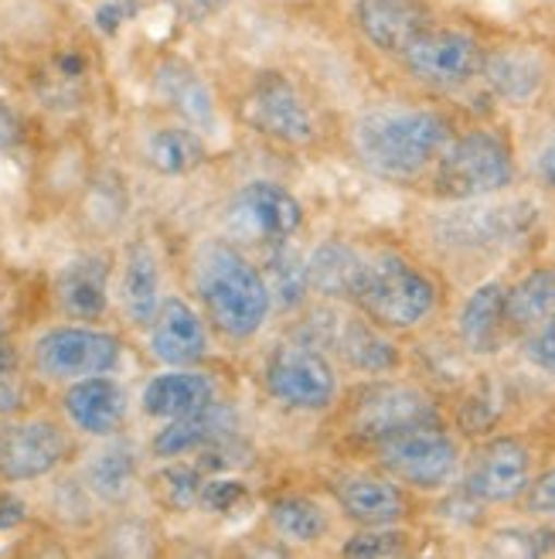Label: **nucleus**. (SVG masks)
Listing matches in <instances>:
<instances>
[{
  "instance_id": "1",
  "label": "nucleus",
  "mask_w": 555,
  "mask_h": 559,
  "mask_svg": "<svg viewBox=\"0 0 555 559\" xmlns=\"http://www.w3.org/2000/svg\"><path fill=\"white\" fill-rule=\"evenodd\" d=\"M450 140V123L436 109L382 106L354 123V151L372 175L409 181L439 157Z\"/></svg>"
},
{
  "instance_id": "2",
  "label": "nucleus",
  "mask_w": 555,
  "mask_h": 559,
  "mask_svg": "<svg viewBox=\"0 0 555 559\" xmlns=\"http://www.w3.org/2000/svg\"><path fill=\"white\" fill-rule=\"evenodd\" d=\"M194 290H198L208 321L226 338H253L269 314V290L263 273L249 263L232 242H205L194 260Z\"/></svg>"
},
{
  "instance_id": "3",
  "label": "nucleus",
  "mask_w": 555,
  "mask_h": 559,
  "mask_svg": "<svg viewBox=\"0 0 555 559\" xmlns=\"http://www.w3.org/2000/svg\"><path fill=\"white\" fill-rule=\"evenodd\" d=\"M354 304L362 307L369 321H375L385 331H412L433 318L439 290L433 276L412 266L406 257L378 253L375 260H369Z\"/></svg>"
},
{
  "instance_id": "4",
  "label": "nucleus",
  "mask_w": 555,
  "mask_h": 559,
  "mask_svg": "<svg viewBox=\"0 0 555 559\" xmlns=\"http://www.w3.org/2000/svg\"><path fill=\"white\" fill-rule=\"evenodd\" d=\"M515 181V160L508 144L491 130H470L436 157L433 194L443 202H474L502 194Z\"/></svg>"
},
{
  "instance_id": "5",
  "label": "nucleus",
  "mask_w": 555,
  "mask_h": 559,
  "mask_svg": "<svg viewBox=\"0 0 555 559\" xmlns=\"http://www.w3.org/2000/svg\"><path fill=\"white\" fill-rule=\"evenodd\" d=\"M348 427L354 437L382 443L396 433L443 427L436 400L412 382H372L351 396Z\"/></svg>"
},
{
  "instance_id": "6",
  "label": "nucleus",
  "mask_w": 555,
  "mask_h": 559,
  "mask_svg": "<svg viewBox=\"0 0 555 559\" xmlns=\"http://www.w3.org/2000/svg\"><path fill=\"white\" fill-rule=\"evenodd\" d=\"M378 464L415 491L447 488L460 471V443L443 427L406 430L378 443Z\"/></svg>"
},
{
  "instance_id": "7",
  "label": "nucleus",
  "mask_w": 555,
  "mask_h": 559,
  "mask_svg": "<svg viewBox=\"0 0 555 559\" xmlns=\"http://www.w3.org/2000/svg\"><path fill=\"white\" fill-rule=\"evenodd\" d=\"M539 226V205L532 202H484L474 199L436 218V239L454 249H497L521 242Z\"/></svg>"
},
{
  "instance_id": "8",
  "label": "nucleus",
  "mask_w": 555,
  "mask_h": 559,
  "mask_svg": "<svg viewBox=\"0 0 555 559\" xmlns=\"http://www.w3.org/2000/svg\"><path fill=\"white\" fill-rule=\"evenodd\" d=\"M303 226V205L276 181H249L226 205V233L232 242L273 246Z\"/></svg>"
},
{
  "instance_id": "9",
  "label": "nucleus",
  "mask_w": 555,
  "mask_h": 559,
  "mask_svg": "<svg viewBox=\"0 0 555 559\" xmlns=\"http://www.w3.org/2000/svg\"><path fill=\"white\" fill-rule=\"evenodd\" d=\"M266 389L290 409H327L338 396V376L321 348L290 342L266 358Z\"/></svg>"
},
{
  "instance_id": "10",
  "label": "nucleus",
  "mask_w": 555,
  "mask_h": 559,
  "mask_svg": "<svg viewBox=\"0 0 555 559\" xmlns=\"http://www.w3.org/2000/svg\"><path fill=\"white\" fill-rule=\"evenodd\" d=\"M120 338L93 328H55L35 345V366L41 376L75 382L89 376H106L120 366Z\"/></svg>"
},
{
  "instance_id": "11",
  "label": "nucleus",
  "mask_w": 555,
  "mask_h": 559,
  "mask_svg": "<svg viewBox=\"0 0 555 559\" xmlns=\"http://www.w3.org/2000/svg\"><path fill=\"white\" fill-rule=\"evenodd\" d=\"M402 62L415 82L433 90H460L481 72L484 51L478 38L467 32H426L415 38L406 51Z\"/></svg>"
},
{
  "instance_id": "12",
  "label": "nucleus",
  "mask_w": 555,
  "mask_h": 559,
  "mask_svg": "<svg viewBox=\"0 0 555 559\" xmlns=\"http://www.w3.org/2000/svg\"><path fill=\"white\" fill-rule=\"evenodd\" d=\"M532 481V454L518 437H494L470 457L463 491L481 506H505L524 495Z\"/></svg>"
},
{
  "instance_id": "13",
  "label": "nucleus",
  "mask_w": 555,
  "mask_h": 559,
  "mask_svg": "<svg viewBox=\"0 0 555 559\" xmlns=\"http://www.w3.org/2000/svg\"><path fill=\"white\" fill-rule=\"evenodd\" d=\"M245 114L260 133L283 140V144H311L317 133L307 103H303L293 82L283 79L280 72H266L256 79V86L245 103Z\"/></svg>"
},
{
  "instance_id": "14",
  "label": "nucleus",
  "mask_w": 555,
  "mask_h": 559,
  "mask_svg": "<svg viewBox=\"0 0 555 559\" xmlns=\"http://www.w3.org/2000/svg\"><path fill=\"white\" fill-rule=\"evenodd\" d=\"M65 454H69V440L48 419L0 427V478L4 481L45 478V474H51L65 461Z\"/></svg>"
},
{
  "instance_id": "15",
  "label": "nucleus",
  "mask_w": 555,
  "mask_h": 559,
  "mask_svg": "<svg viewBox=\"0 0 555 559\" xmlns=\"http://www.w3.org/2000/svg\"><path fill=\"white\" fill-rule=\"evenodd\" d=\"M150 352L164 361V366L188 369L194 361H202L208 352V334L205 321L188 300H164L160 311L150 324Z\"/></svg>"
},
{
  "instance_id": "16",
  "label": "nucleus",
  "mask_w": 555,
  "mask_h": 559,
  "mask_svg": "<svg viewBox=\"0 0 555 559\" xmlns=\"http://www.w3.org/2000/svg\"><path fill=\"white\" fill-rule=\"evenodd\" d=\"M126 389L109 376L75 379L65 393V413L72 424L89 437H113L126 424Z\"/></svg>"
},
{
  "instance_id": "17",
  "label": "nucleus",
  "mask_w": 555,
  "mask_h": 559,
  "mask_svg": "<svg viewBox=\"0 0 555 559\" xmlns=\"http://www.w3.org/2000/svg\"><path fill=\"white\" fill-rule=\"evenodd\" d=\"M341 512L358 525H396L409 515L406 491L375 474H348L335 485Z\"/></svg>"
},
{
  "instance_id": "18",
  "label": "nucleus",
  "mask_w": 555,
  "mask_h": 559,
  "mask_svg": "<svg viewBox=\"0 0 555 559\" xmlns=\"http://www.w3.org/2000/svg\"><path fill=\"white\" fill-rule=\"evenodd\" d=\"M505 294H508V287L502 280H487V284H481L463 300L460 318H457V334H460V345L470 355L502 352L505 334L511 331L508 318H505Z\"/></svg>"
},
{
  "instance_id": "19",
  "label": "nucleus",
  "mask_w": 555,
  "mask_h": 559,
  "mask_svg": "<svg viewBox=\"0 0 555 559\" xmlns=\"http://www.w3.org/2000/svg\"><path fill=\"white\" fill-rule=\"evenodd\" d=\"M358 27L375 48L402 55L426 32V11L415 0H358Z\"/></svg>"
},
{
  "instance_id": "20",
  "label": "nucleus",
  "mask_w": 555,
  "mask_h": 559,
  "mask_svg": "<svg viewBox=\"0 0 555 559\" xmlns=\"http://www.w3.org/2000/svg\"><path fill=\"white\" fill-rule=\"evenodd\" d=\"M481 72L487 79V86L494 96H502L505 103H532L545 79H548V66L539 51L532 48H497L491 55H484Z\"/></svg>"
},
{
  "instance_id": "21",
  "label": "nucleus",
  "mask_w": 555,
  "mask_h": 559,
  "mask_svg": "<svg viewBox=\"0 0 555 559\" xmlns=\"http://www.w3.org/2000/svg\"><path fill=\"white\" fill-rule=\"evenodd\" d=\"M55 294H59V304L69 318L75 321L102 318L109 304V260L99 253L75 257L72 263L62 266Z\"/></svg>"
},
{
  "instance_id": "22",
  "label": "nucleus",
  "mask_w": 555,
  "mask_h": 559,
  "mask_svg": "<svg viewBox=\"0 0 555 559\" xmlns=\"http://www.w3.org/2000/svg\"><path fill=\"white\" fill-rule=\"evenodd\" d=\"M365 270H369V260L341 239L321 242L307 260L311 290H317L327 300H354L358 290H362Z\"/></svg>"
},
{
  "instance_id": "23",
  "label": "nucleus",
  "mask_w": 555,
  "mask_h": 559,
  "mask_svg": "<svg viewBox=\"0 0 555 559\" xmlns=\"http://www.w3.org/2000/svg\"><path fill=\"white\" fill-rule=\"evenodd\" d=\"M335 352L345 358V366L354 372H369V376H385V372H396L399 369V348L385 338V331L362 318H345L338 324L335 334Z\"/></svg>"
},
{
  "instance_id": "24",
  "label": "nucleus",
  "mask_w": 555,
  "mask_h": 559,
  "mask_svg": "<svg viewBox=\"0 0 555 559\" xmlns=\"http://www.w3.org/2000/svg\"><path fill=\"white\" fill-rule=\"evenodd\" d=\"M226 433H232V413L226 406L212 403L198 413L174 416L168 427L157 430L150 447L157 457H184V454L202 451V447H215Z\"/></svg>"
},
{
  "instance_id": "25",
  "label": "nucleus",
  "mask_w": 555,
  "mask_h": 559,
  "mask_svg": "<svg viewBox=\"0 0 555 559\" xmlns=\"http://www.w3.org/2000/svg\"><path fill=\"white\" fill-rule=\"evenodd\" d=\"M141 403L147 416H160V419L188 416L215 403V382L202 372H184V369L164 372L147 382Z\"/></svg>"
},
{
  "instance_id": "26",
  "label": "nucleus",
  "mask_w": 555,
  "mask_h": 559,
  "mask_svg": "<svg viewBox=\"0 0 555 559\" xmlns=\"http://www.w3.org/2000/svg\"><path fill=\"white\" fill-rule=\"evenodd\" d=\"M123 307H126V318L136 328H150L160 311V266H157L154 249L144 239H136L126 249Z\"/></svg>"
},
{
  "instance_id": "27",
  "label": "nucleus",
  "mask_w": 555,
  "mask_h": 559,
  "mask_svg": "<svg viewBox=\"0 0 555 559\" xmlns=\"http://www.w3.org/2000/svg\"><path fill=\"white\" fill-rule=\"evenodd\" d=\"M505 318L511 331H532L555 321V266L524 273L505 294Z\"/></svg>"
},
{
  "instance_id": "28",
  "label": "nucleus",
  "mask_w": 555,
  "mask_h": 559,
  "mask_svg": "<svg viewBox=\"0 0 555 559\" xmlns=\"http://www.w3.org/2000/svg\"><path fill=\"white\" fill-rule=\"evenodd\" d=\"M263 284L269 290V304L276 311H297V307L307 300L311 294L307 263H303V257L290 246V239L266 246Z\"/></svg>"
},
{
  "instance_id": "29",
  "label": "nucleus",
  "mask_w": 555,
  "mask_h": 559,
  "mask_svg": "<svg viewBox=\"0 0 555 559\" xmlns=\"http://www.w3.org/2000/svg\"><path fill=\"white\" fill-rule=\"evenodd\" d=\"M157 90L188 123H194V127H212L215 123L212 90L202 82V75L191 72L184 62H174V59L164 62L157 69Z\"/></svg>"
},
{
  "instance_id": "30",
  "label": "nucleus",
  "mask_w": 555,
  "mask_h": 559,
  "mask_svg": "<svg viewBox=\"0 0 555 559\" xmlns=\"http://www.w3.org/2000/svg\"><path fill=\"white\" fill-rule=\"evenodd\" d=\"M269 522L276 528V536L287 543H300V546L321 543L330 528L324 506H317L314 498H303V495H287L280 501H273Z\"/></svg>"
},
{
  "instance_id": "31",
  "label": "nucleus",
  "mask_w": 555,
  "mask_h": 559,
  "mask_svg": "<svg viewBox=\"0 0 555 559\" xmlns=\"http://www.w3.org/2000/svg\"><path fill=\"white\" fill-rule=\"evenodd\" d=\"M86 481L102 501H123L136 485L133 443H109L106 451H99L86 467Z\"/></svg>"
},
{
  "instance_id": "32",
  "label": "nucleus",
  "mask_w": 555,
  "mask_h": 559,
  "mask_svg": "<svg viewBox=\"0 0 555 559\" xmlns=\"http://www.w3.org/2000/svg\"><path fill=\"white\" fill-rule=\"evenodd\" d=\"M147 160L160 175H188L205 160V144L191 130L164 127L147 140Z\"/></svg>"
},
{
  "instance_id": "33",
  "label": "nucleus",
  "mask_w": 555,
  "mask_h": 559,
  "mask_svg": "<svg viewBox=\"0 0 555 559\" xmlns=\"http://www.w3.org/2000/svg\"><path fill=\"white\" fill-rule=\"evenodd\" d=\"M202 467L198 464H171L164 467L157 478H154V491L157 498L168 506L171 512H184L191 509L194 501L202 495Z\"/></svg>"
},
{
  "instance_id": "34",
  "label": "nucleus",
  "mask_w": 555,
  "mask_h": 559,
  "mask_svg": "<svg viewBox=\"0 0 555 559\" xmlns=\"http://www.w3.org/2000/svg\"><path fill=\"white\" fill-rule=\"evenodd\" d=\"M555 549V533L542 525H508L497 528L487 539V552L494 556H545Z\"/></svg>"
},
{
  "instance_id": "35",
  "label": "nucleus",
  "mask_w": 555,
  "mask_h": 559,
  "mask_svg": "<svg viewBox=\"0 0 555 559\" xmlns=\"http://www.w3.org/2000/svg\"><path fill=\"white\" fill-rule=\"evenodd\" d=\"M409 549V536L399 533L393 525H365V533H358L345 543V556H362V559H372V556H402Z\"/></svg>"
},
{
  "instance_id": "36",
  "label": "nucleus",
  "mask_w": 555,
  "mask_h": 559,
  "mask_svg": "<svg viewBox=\"0 0 555 559\" xmlns=\"http://www.w3.org/2000/svg\"><path fill=\"white\" fill-rule=\"evenodd\" d=\"M497 416H502V396H497L491 385H484L481 393L463 406L460 424L470 433H484V430H491L497 424Z\"/></svg>"
},
{
  "instance_id": "37",
  "label": "nucleus",
  "mask_w": 555,
  "mask_h": 559,
  "mask_svg": "<svg viewBox=\"0 0 555 559\" xmlns=\"http://www.w3.org/2000/svg\"><path fill=\"white\" fill-rule=\"evenodd\" d=\"M521 355L529 358L535 369L555 376V321L539 324V328H532V331H524Z\"/></svg>"
},
{
  "instance_id": "38",
  "label": "nucleus",
  "mask_w": 555,
  "mask_h": 559,
  "mask_svg": "<svg viewBox=\"0 0 555 559\" xmlns=\"http://www.w3.org/2000/svg\"><path fill=\"white\" fill-rule=\"evenodd\" d=\"M242 498H245V485L236 478H212L202 485V495H198V501L205 509L221 512V515L236 512V506H242Z\"/></svg>"
},
{
  "instance_id": "39",
  "label": "nucleus",
  "mask_w": 555,
  "mask_h": 559,
  "mask_svg": "<svg viewBox=\"0 0 555 559\" xmlns=\"http://www.w3.org/2000/svg\"><path fill=\"white\" fill-rule=\"evenodd\" d=\"M524 495H529V512L542 519H555V467H548L535 481H529Z\"/></svg>"
},
{
  "instance_id": "40",
  "label": "nucleus",
  "mask_w": 555,
  "mask_h": 559,
  "mask_svg": "<svg viewBox=\"0 0 555 559\" xmlns=\"http://www.w3.org/2000/svg\"><path fill=\"white\" fill-rule=\"evenodd\" d=\"M24 519H27L24 498H17L14 491H0V533H11Z\"/></svg>"
},
{
  "instance_id": "41",
  "label": "nucleus",
  "mask_w": 555,
  "mask_h": 559,
  "mask_svg": "<svg viewBox=\"0 0 555 559\" xmlns=\"http://www.w3.org/2000/svg\"><path fill=\"white\" fill-rule=\"evenodd\" d=\"M535 175L545 188L555 191V130L542 140V147L535 151Z\"/></svg>"
},
{
  "instance_id": "42",
  "label": "nucleus",
  "mask_w": 555,
  "mask_h": 559,
  "mask_svg": "<svg viewBox=\"0 0 555 559\" xmlns=\"http://www.w3.org/2000/svg\"><path fill=\"white\" fill-rule=\"evenodd\" d=\"M21 144V120L14 117V109L0 103V151H11Z\"/></svg>"
},
{
  "instance_id": "43",
  "label": "nucleus",
  "mask_w": 555,
  "mask_h": 559,
  "mask_svg": "<svg viewBox=\"0 0 555 559\" xmlns=\"http://www.w3.org/2000/svg\"><path fill=\"white\" fill-rule=\"evenodd\" d=\"M123 17H126V11H123L120 0H109V4H102V8L96 11V24L102 27L106 35H117V27H120Z\"/></svg>"
},
{
  "instance_id": "44",
  "label": "nucleus",
  "mask_w": 555,
  "mask_h": 559,
  "mask_svg": "<svg viewBox=\"0 0 555 559\" xmlns=\"http://www.w3.org/2000/svg\"><path fill=\"white\" fill-rule=\"evenodd\" d=\"M21 406H24L21 385H17L11 376H4V379H0V413H14V409H21Z\"/></svg>"
},
{
  "instance_id": "45",
  "label": "nucleus",
  "mask_w": 555,
  "mask_h": 559,
  "mask_svg": "<svg viewBox=\"0 0 555 559\" xmlns=\"http://www.w3.org/2000/svg\"><path fill=\"white\" fill-rule=\"evenodd\" d=\"M14 369H17V348L4 342V334H0V379L14 376Z\"/></svg>"
},
{
  "instance_id": "46",
  "label": "nucleus",
  "mask_w": 555,
  "mask_h": 559,
  "mask_svg": "<svg viewBox=\"0 0 555 559\" xmlns=\"http://www.w3.org/2000/svg\"><path fill=\"white\" fill-rule=\"evenodd\" d=\"M181 4L191 11V14H198V17H205V14H215L218 8H226L229 0H181Z\"/></svg>"
},
{
  "instance_id": "47",
  "label": "nucleus",
  "mask_w": 555,
  "mask_h": 559,
  "mask_svg": "<svg viewBox=\"0 0 555 559\" xmlns=\"http://www.w3.org/2000/svg\"><path fill=\"white\" fill-rule=\"evenodd\" d=\"M0 334H4V321H0Z\"/></svg>"
}]
</instances>
